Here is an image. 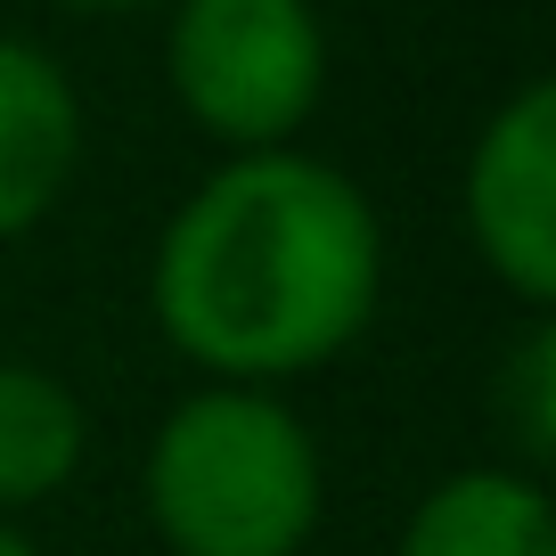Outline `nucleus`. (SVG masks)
<instances>
[{"label":"nucleus","instance_id":"obj_9","mask_svg":"<svg viewBox=\"0 0 556 556\" xmlns=\"http://www.w3.org/2000/svg\"><path fill=\"white\" fill-rule=\"evenodd\" d=\"M58 9H106V17H131V9H164V0H58Z\"/></svg>","mask_w":556,"mask_h":556},{"label":"nucleus","instance_id":"obj_3","mask_svg":"<svg viewBox=\"0 0 556 556\" xmlns=\"http://www.w3.org/2000/svg\"><path fill=\"white\" fill-rule=\"evenodd\" d=\"M173 99L229 156H270L328 90V25L312 0H173Z\"/></svg>","mask_w":556,"mask_h":556},{"label":"nucleus","instance_id":"obj_5","mask_svg":"<svg viewBox=\"0 0 556 556\" xmlns=\"http://www.w3.org/2000/svg\"><path fill=\"white\" fill-rule=\"evenodd\" d=\"M83 164V99L34 41H0V238L50 222Z\"/></svg>","mask_w":556,"mask_h":556},{"label":"nucleus","instance_id":"obj_2","mask_svg":"<svg viewBox=\"0 0 556 556\" xmlns=\"http://www.w3.org/2000/svg\"><path fill=\"white\" fill-rule=\"evenodd\" d=\"M139 483L173 556H303L328 507L312 426L254 384L189 393L156 426Z\"/></svg>","mask_w":556,"mask_h":556},{"label":"nucleus","instance_id":"obj_1","mask_svg":"<svg viewBox=\"0 0 556 556\" xmlns=\"http://www.w3.org/2000/svg\"><path fill=\"white\" fill-rule=\"evenodd\" d=\"M384 229L328 156H229L164 222L148 303L180 361L222 384H270L336 361L377 319Z\"/></svg>","mask_w":556,"mask_h":556},{"label":"nucleus","instance_id":"obj_8","mask_svg":"<svg viewBox=\"0 0 556 556\" xmlns=\"http://www.w3.org/2000/svg\"><path fill=\"white\" fill-rule=\"evenodd\" d=\"M491 401H500V426H507V442L523 451V467H548V458H556V328H548V319L523 328V344L507 352Z\"/></svg>","mask_w":556,"mask_h":556},{"label":"nucleus","instance_id":"obj_6","mask_svg":"<svg viewBox=\"0 0 556 556\" xmlns=\"http://www.w3.org/2000/svg\"><path fill=\"white\" fill-rule=\"evenodd\" d=\"M401 556H556L548 491L516 467H467L426 491V507L401 532Z\"/></svg>","mask_w":556,"mask_h":556},{"label":"nucleus","instance_id":"obj_10","mask_svg":"<svg viewBox=\"0 0 556 556\" xmlns=\"http://www.w3.org/2000/svg\"><path fill=\"white\" fill-rule=\"evenodd\" d=\"M0 556H41V548H34V540L17 532V523H0Z\"/></svg>","mask_w":556,"mask_h":556},{"label":"nucleus","instance_id":"obj_7","mask_svg":"<svg viewBox=\"0 0 556 556\" xmlns=\"http://www.w3.org/2000/svg\"><path fill=\"white\" fill-rule=\"evenodd\" d=\"M83 467V401L34 361H0V507L50 500Z\"/></svg>","mask_w":556,"mask_h":556},{"label":"nucleus","instance_id":"obj_4","mask_svg":"<svg viewBox=\"0 0 556 556\" xmlns=\"http://www.w3.org/2000/svg\"><path fill=\"white\" fill-rule=\"evenodd\" d=\"M467 238L516 303H556V90L523 83L467 148Z\"/></svg>","mask_w":556,"mask_h":556}]
</instances>
